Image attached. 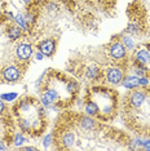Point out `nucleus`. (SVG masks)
Returning <instances> with one entry per match:
<instances>
[{
    "label": "nucleus",
    "instance_id": "f257e3e1",
    "mask_svg": "<svg viewBox=\"0 0 150 151\" xmlns=\"http://www.w3.org/2000/svg\"><path fill=\"white\" fill-rule=\"evenodd\" d=\"M44 80L40 88L42 104L48 109H65L74 104L79 92V83L65 74L49 70L43 75Z\"/></svg>",
    "mask_w": 150,
    "mask_h": 151
},
{
    "label": "nucleus",
    "instance_id": "f03ea898",
    "mask_svg": "<svg viewBox=\"0 0 150 151\" xmlns=\"http://www.w3.org/2000/svg\"><path fill=\"white\" fill-rule=\"evenodd\" d=\"M18 128L29 136H39L45 129V107L34 97H21L12 109Z\"/></svg>",
    "mask_w": 150,
    "mask_h": 151
},
{
    "label": "nucleus",
    "instance_id": "7ed1b4c3",
    "mask_svg": "<svg viewBox=\"0 0 150 151\" xmlns=\"http://www.w3.org/2000/svg\"><path fill=\"white\" fill-rule=\"evenodd\" d=\"M123 120L135 133L150 137V89H144V99L137 107L123 106Z\"/></svg>",
    "mask_w": 150,
    "mask_h": 151
},
{
    "label": "nucleus",
    "instance_id": "20e7f679",
    "mask_svg": "<svg viewBox=\"0 0 150 151\" xmlns=\"http://www.w3.org/2000/svg\"><path fill=\"white\" fill-rule=\"evenodd\" d=\"M86 101H91L97 106L98 111L96 119L101 122L112 120L118 114V93L109 88H92L87 96L84 97Z\"/></svg>",
    "mask_w": 150,
    "mask_h": 151
},
{
    "label": "nucleus",
    "instance_id": "39448f33",
    "mask_svg": "<svg viewBox=\"0 0 150 151\" xmlns=\"http://www.w3.org/2000/svg\"><path fill=\"white\" fill-rule=\"evenodd\" d=\"M3 115L5 114H0V139L5 141L6 143H11L9 141L13 137V122L9 120L8 118H3Z\"/></svg>",
    "mask_w": 150,
    "mask_h": 151
},
{
    "label": "nucleus",
    "instance_id": "423d86ee",
    "mask_svg": "<svg viewBox=\"0 0 150 151\" xmlns=\"http://www.w3.org/2000/svg\"><path fill=\"white\" fill-rule=\"evenodd\" d=\"M109 53H110V56L114 58L115 61L125 60V56H127V53H125V47L119 42L111 43V45L109 47Z\"/></svg>",
    "mask_w": 150,
    "mask_h": 151
},
{
    "label": "nucleus",
    "instance_id": "0eeeda50",
    "mask_svg": "<svg viewBox=\"0 0 150 151\" xmlns=\"http://www.w3.org/2000/svg\"><path fill=\"white\" fill-rule=\"evenodd\" d=\"M21 75V71L19 68L16 66V65H9L4 68V71H1V76L5 81H9V83H13V81H17Z\"/></svg>",
    "mask_w": 150,
    "mask_h": 151
},
{
    "label": "nucleus",
    "instance_id": "6e6552de",
    "mask_svg": "<svg viewBox=\"0 0 150 151\" xmlns=\"http://www.w3.org/2000/svg\"><path fill=\"white\" fill-rule=\"evenodd\" d=\"M32 54V47L30 45L29 43H21L18 44L16 48V56L17 58H18L19 61H22V62H25V61H27L30 57H31Z\"/></svg>",
    "mask_w": 150,
    "mask_h": 151
},
{
    "label": "nucleus",
    "instance_id": "1a4fd4ad",
    "mask_svg": "<svg viewBox=\"0 0 150 151\" xmlns=\"http://www.w3.org/2000/svg\"><path fill=\"white\" fill-rule=\"evenodd\" d=\"M106 79L111 84H119L123 79V73L119 67H110L106 73Z\"/></svg>",
    "mask_w": 150,
    "mask_h": 151
},
{
    "label": "nucleus",
    "instance_id": "9d476101",
    "mask_svg": "<svg viewBox=\"0 0 150 151\" xmlns=\"http://www.w3.org/2000/svg\"><path fill=\"white\" fill-rule=\"evenodd\" d=\"M39 49L44 56L47 57H50L53 54V52L56 50V42L53 39H47V40H43L42 43L39 44Z\"/></svg>",
    "mask_w": 150,
    "mask_h": 151
},
{
    "label": "nucleus",
    "instance_id": "9b49d317",
    "mask_svg": "<svg viewBox=\"0 0 150 151\" xmlns=\"http://www.w3.org/2000/svg\"><path fill=\"white\" fill-rule=\"evenodd\" d=\"M135 60H136V62L140 65H148L150 62V53L146 49H141L136 53Z\"/></svg>",
    "mask_w": 150,
    "mask_h": 151
},
{
    "label": "nucleus",
    "instance_id": "f8f14e48",
    "mask_svg": "<svg viewBox=\"0 0 150 151\" xmlns=\"http://www.w3.org/2000/svg\"><path fill=\"white\" fill-rule=\"evenodd\" d=\"M140 85V79L136 76H127L123 80V87L127 89H135Z\"/></svg>",
    "mask_w": 150,
    "mask_h": 151
},
{
    "label": "nucleus",
    "instance_id": "ddd939ff",
    "mask_svg": "<svg viewBox=\"0 0 150 151\" xmlns=\"http://www.w3.org/2000/svg\"><path fill=\"white\" fill-rule=\"evenodd\" d=\"M8 35H9V37H11L13 42H14V40H17V39H19V37H21L22 32H21V30H19L17 26H11L8 29Z\"/></svg>",
    "mask_w": 150,
    "mask_h": 151
},
{
    "label": "nucleus",
    "instance_id": "4468645a",
    "mask_svg": "<svg viewBox=\"0 0 150 151\" xmlns=\"http://www.w3.org/2000/svg\"><path fill=\"white\" fill-rule=\"evenodd\" d=\"M25 141H26V138L23 137V134L17 133V134H14V138H13V143H14L16 146H19V145H22Z\"/></svg>",
    "mask_w": 150,
    "mask_h": 151
},
{
    "label": "nucleus",
    "instance_id": "2eb2a0df",
    "mask_svg": "<svg viewBox=\"0 0 150 151\" xmlns=\"http://www.w3.org/2000/svg\"><path fill=\"white\" fill-rule=\"evenodd\" d=\"M123 42H124V44H125V47H127V49H132V48H133V42H132L131 37H127V36H125L124 39H123Z\"/></svg>",
    "mask_w": 150,
    "mask_h": 151
},
{
    "label": "nucleus",
    "instance_id": "dca6fc26",
    "mask_svg": "<svg viewBox=\"0 0 150 151\" xmlns=\"http://www.w3.org/2000/svg\"><path fill=\"white\" fill-rule=\"evenodd\" d=\"M16 21L21 25V27H23V29H26V22H25V19L22 18V16H17L16 17Z\"/></svg>",
    "mask_w": 150,
    "mask_h": 151
},
{
    "label": "nucleus",
    "instance_id": "f3484780",
    "mask_svg": "<svg viewBox=\"0 0 150 151\" xmlns=\"http://www.w3.org/2000/svg\"><path fill=\"white\" fill-rule=\"evenodd\" d=\"M5 111H6V107L4 104V99L0 98V114H5Z\"/></svg>",
    "mask_w": 150,
    "mask_h": 151
},
{
    "label": "nucleus",
    "instance_id": "a211bd4d",
    "mask_svg": "<svg viewBox=\"0 0 150 151\" xmlns=\"http://www.w3.org/2000/svg\"><path fill=\"white\" fill-rule=\"evenodd\" d=\"M16 97V94H5V96H3V99H12V101H13V98H14Z\"/></svg>",
    "mask_w": 150,
    "mask_h": 151
},
{
    "label": "nucleus",
    "instance_id": "6ab92c4d",
    "mask_svg": "<svg viewBox=\"0 0 150 151\" xmlns=\"http://www.w3.org/2000/svg\"><path fill=\"white\" fill-rule=\"evenodd\" d=\"M148 84V80L144 78V79H140V85H146Z\"/></svg>",
    "mask_w": 150,
    "mask_h": 151
},
{
    "label": "nucleus",
    "instance_id": "aec40b11",
    "mask_svg": "<svg viewBox=\"0 0 150 151\" xmlns=\"http://www.w3.org/2000/svg\"><path fill=\"white\" fill-rule=\"evenodd\" d=\"M23 1H25V3H27V1H30V0H23Z\"/></svg>",
    "mask_w": 150,
    "mask_h": 151
},
{
    "label": "nucleus",
    "instance_id": "412c9836",
    "mask_svg": "<svg viewBox=\"0 0 150 151\" xmlns=\"http://www.w3.org/2000/svg\"><path fill=\"white\" fill-rule=\"evenodd\" d=\"M148 47H149V50H150V43H149V45H148Z\"/></svg>",
    "mask_w": 150,
    "mask_h": 151
}]
</instances>
